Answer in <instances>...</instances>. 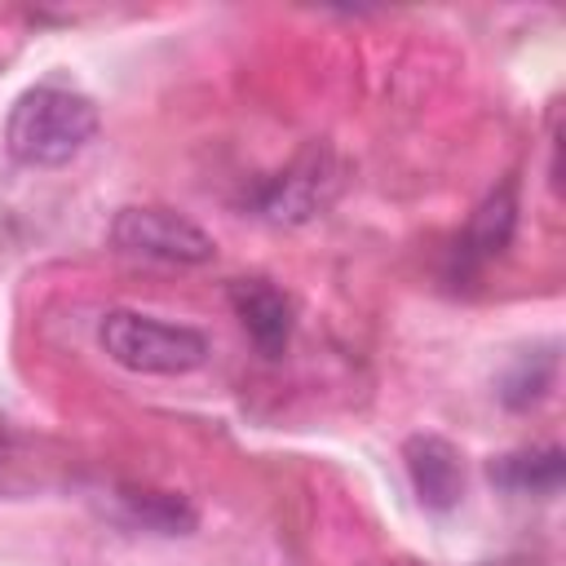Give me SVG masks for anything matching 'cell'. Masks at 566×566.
Returning a JSON list of instances; mask_svg holds the SVG:
<instances>
[{
	"label": "cell",
	"mask_w": 566,
	"mask_h": 566,
	"mask_svg": "<svg viewBox=\"0 0 566 566\" xmlns=\"http://www.w3.org/2000/svg\"><path fill=\"white\" fill-rule=\"evenodd\" d=\"M97 345L111 363L137 376H186L208 358V336L199 327L137 310H106L97 318Z\"/></svg>",
	"instance_id": "7a4b0ae2"
},
{
	"label": "cell",
	"mask_w": 566,
	"mask_h": 566,
	"mask_svg": "<svg viewBox=\"0 0 566 566\" xmlns=\"http://www.w3.org/2000/svg\"><path fill=\"white\" fill-rule=\"evenodd\" d=\"M230 305L248 332V340L265 354V358H279L292 340V301L265 283V279H234L230 283Z\"/></svg>",
	"instance_id": "5b68a950"
},
{
	"label": "cell",
	"mask_w": 566,
	"mask_h": 566,
	"mask_svg": "<svg viewBox=\"0 0 566 566\" xmlns=\"http://www.w3.org/2000/svg\"><path fill=\"white\" fill-rule=\"evenodd\" d=\"M97 133V106L62 84H35L27 88L9 119H4V146L18 164L31 168H62L71 164Z\"/></svg>",
	"instance_id": "6da1fadb"
},
{
	"label": "cell",
	"mask_w": 566,
	"mask_h": 566,
	"mask_svg": "<svg viewBox=\"0 0 566 566\" xmlns=\"http://www.w3.org/2000/svg\"><path fill=\"white\" fill-rule=\"evenodd\" d=\"M402 460H407L411 486H416L424 509L447 513V509L460 504V495H464V464H460V451L447 438L416 433V438H407Z\"/></svg>",
	"instance_id": "277c9868"
},
{
	"label": "cell",
	"mask_w": 566,
	"mask_h": 566,
	"mask_svg": "<svg viewBox=\"0 0 566 566\" xmlns=\"http://www.w3.org/2000/svg\"><path fill=\"white\" fill-rule=\"evenodd\" d=\"M513 226H517V199H513V186H500V190H491V195L478 203V212L469 217V226H464V234H460V243H455L460 265L473 270V265L495 261V256L509 248Z\"/></svg>",
	"instance_id": "8992f818"
},
{
	"label": "cell",
	"mask_w": 566,
	"mask_h": 566,
	"mask_svg": "<svg viewBox=\"0 0 566 566\" xmlns=\"http://www.w3.org/2000/svg\"><path fill=\"white\" fill-rule=\"evenodd\" d=\"M491 478L509 491H531V495H553L562 486V451L544 447V451H513L504 460L491 464Z\"/></svg>",
	"instance_id": "52a82bcc"
},
{
	"label": "cell",
	"mask_w": 566,
	"mask_h": 566,
	"mask_svg": "<svg viewBox=\"0 0 566 566\" xmlns=\"http://www.w3.org/2000/svg\"><path fill=\"white\" fill-rule=\"evenodd\" d=\"M111 243L124 256L164 261V265H208L217 256V243L203 226H195L177 208H155V203L119 208L111 221Z\"/></svg>",
	"instance_id": "3957f363"
},
{
	"label": "cell",
	"mask_w": 566,
	"mask_h": 566,
	"mask_svg": "<svg viewBox=\"0 0 566 566\" xmlns=\"http://www.w3.org/2000/svg\"><path fill=\"white\" fill-rule=\"evenodd\" d=\"M318 172H287L274 190H270V199H265V217H274V221H305V217H314L318 212Z\"/></svg>",
	"instance_id": "ba28073f"
}]
</instances>
